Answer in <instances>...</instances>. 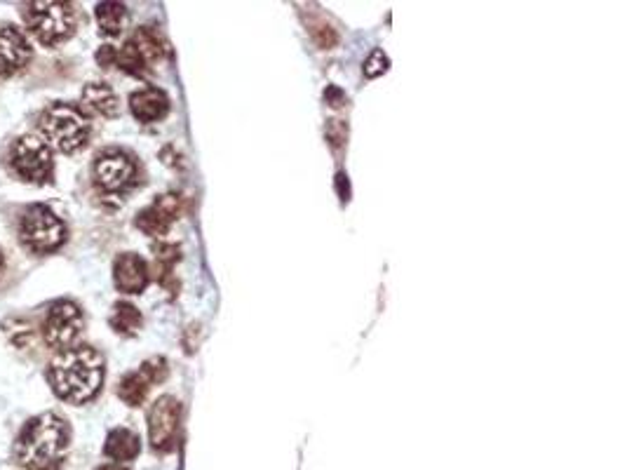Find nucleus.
Here are the masks:
<instances>
[{"label": "nucleus", "mask_w": 627, "mask_h": 470, "mask_svg": "<svg viewBox=\"0 0 627 470\" xmlns=\"http://www.w3.org/2000/svg\"><path fill=\"white\" fill-rule=\"evenodd\" d=\"M106 362L97 348L73 346L59 351L47 367V381L59 400L85 405L94 400L104 386Z\"/></svg>", "instance_id": "1"}, {"label": "nucleus", "mask_w": 627, "mask_h": 470, "mask_svg": "<svg viewBox=\"0 0 627 470\" xmlns=\"http://www.w3.org/2000/svg\"><path fill=\"white\" fill-rule=\"evenodd\" d=\"M71 447V426L64 416L45 412L26 421L15 440V461L24 470H59Z\"/></svg>", "instance_id": "2"}, {"label": "nucleus", "mask_w": 627, "mask_h": 470, "mask_svg": "<svg viewBox=\"0 0 627 470\" xmlns=\"http://www.w3.org/2000/svg\"><path fill=\"white\" fill-rule=\"evenodd\" d=\"M43 139L50 144V149H57L62 153H76L85 149L90 141L92 125L83 109L69 102H55L40 113L38 120Z\"/></svg>", "instance_id": "3"}, {"label": "nucleus", "mask_w": 627, "mask_h": 470, "mask_svg": "<svg viewBox=\"0 0 627 470\" xmlns=\"http://www.w3.org/2000/svg\"><path fill=\"white\" fill-rule=\"evenodd\" d=\"M24 22L40 45L52 47L76 31V8L62 0H33L24 8Z\"/></svg>", "instance_id": "4"}, {"label": "nucleus", "mask_w": 627, "mask_h": 470, "mask_svg": "<svg viewBox=\"0 0 627 470\" xmlns=\"http://www.w3.org/2000/svg\"><path fill=\"white\" fill-rule=\"evenodd\" d=\"M19 235L33 254H52L66 243L69 231L55 210H50L47 205H33L24 212Z\"/></svg>", "instance_id": "5"}, {"label": "nucleus", "mask_w": 627, "mask_h": 470, "mask_svg": "<svg viewBox=\"0 0 627 470\" xmlns=\"http://www.w3.org/2000/svg\"><path fill=\"white\" fill-rule=\"evenodd\" d=\"M10 165L19 179L29 184H47L55 174V153L38 134H24L10 149Z\"/></svg>", "instance_id": "6"}, {"label": "nucleus", "mask_w": 627, "mask_h": 470, "mask_svg": "<svg viewBox=\"0 0 627 470\" xmlns=\"http://www.w3.org/2000/svg\"><path fill=\"white\" fill-rule=\"evenodd\" d=\"M94 184L104 196H123L137 184V163L120 149L101 151L92 167Z\"/></svg>", "instance_id": "7"}, {"label": "nucleus", "mask_w": 627, "mask_h": 470, "mask_svg": "<svg viewBox=\"0 0 627 470\" xmlns=\"http://www.w3.org/2000/svg\"><path fill=\"white\" fill-rule=\"evenodd\" d=\"M85 329V318L78 304L73 301H57L50 306L43 320V339L52 351H66L76 346V341Z\"/></svg>", "instance_id": "8"}, {"label": "nucleus", "mask_w": 627, "mask_h": 470, "mask_svg": "<svg viewBox=\"0 0 627 470\" xmlns=\"http://www.w3.org/2000/svg\"><path fill=\"white\" fill-rule=\"evenodd\" d=\"M181 402L172 395H163L148 409V438L155 452H172L179 438Z\"/></svg>", "instance_id": "9"}, {"label": "nucleus", "mask_w": 627, "mask_h": 470, "mask_svg": "<svg viewBox=\"0 0 627 470\" xmlns=\"http://www.w3.org/2000/svg\"><path fill=\"white\" fill-rule=\"evenodd\" d=\"M167 367L165 358H151L141 365L137 372H130L123 376V381L118 384V395L125 405L139 407L144 405L148 391H151L153 384H160V381L167 379Z\"/></svg>", "instance_id": "10"}, {"label": "nucleus", "mask_w": 627, "mask_h": 470, "mask_svg": "<svg viewBox=\"0 0 627 470\" xmlns=\"http://www.w3.org/2000/svg\"><path fill=\"white\" fill-rule=\"evenodd\" d=\"M33 47L15 24H0V76L19 73L31 62Z\"/></svg>", "instance_id": "11"}, {"label": "nucleus", "mask_w": 627, "mask_h": 470, "mask_svg": "<svg viewBox=\"0 0 627 470\" xmlns=\"http://www.w3.org/2000/svg\"><path fill=\"white\" fill-rule=\"evenodd\" d=\"M179 212H181L179 196L165 193V196H160L153 205H148L146 210H141L137 214V228L146 235H151V238H163V235L170 231L174 221L179 219Z\"/></svg>", "instance_id": "12"}, {"label": "nucleus", "mask_w": 627, "mask_h": 470, "mask_svg": "<svg viewBox=\"0 0 627 470\" xmlns=\"http://www.w3.org/2000/svg\"><path fill=\"white\" fill-rule=\"evenodd\" d=\"M148 278H151V271H148V264L139 254L125 252L120 254L113 264V280H116V287L125 294H139L146 290Z\"/></svg>", "instance_id": "13"}, {"label": "nucleus", "mask_w": 627, "mask_h": 470, "mask_svg": "<svg viewBox=\"0 0 627 470\" xmlns=\"http://www.w3.org/2000/svg\"><path fill=\"white\" fill-rule=\"evenodd\" d=\"M130 111L139 123H158L170 113V97L158 87H144L130 94Z\"/></svg>", "instance_id": "14"}, {"label": "nucleus", "mask_w": 627, "mask_h": 470, "mask_svg": "<svg viewBox=\"0 0 627 470\" xmlns=\"http://www.w3.org/2000/svg\"><path fill=\"white\" fill-rule=\"evenodd\" d=\"M80 102H83L87 111L101 118H116L120 111L116 92L106 83H87L83 87V94H80Z\"/></svg>", "instance_id": "15"}, {"label": "nucleus", "mask_w": 627, "mask_h": 470, "mask_svg": "<svg viewBox=\"0 0 627 470\" xmlns=\"http://www.w3.org/2000/svg\"><path fill=\"white\" fill-rule=\"evenodd\" d=\"M141 452V440L139 435L130 431V428H116L109 433L104 445V454L113 459V463H127L137 459Z\"/></svg>", "instance_id": "16"}, {"label": "nucleus", "mask_w": 627, "mask_h": 470, "mask_svg": "<svg viewBox=\"0 0 627 470\" xmlns=\"http://www.w3.org/2000/svg\"><path fill=\"white\" fill-rule=\"evenodd\" d=\"M94 15H97L101 33H106V36H118L125 29L127 8L123 3H111V0L109 3H99Z\"/></svg>", "instance_id": "17"}, {"label": "nucleus", "mask_w": 627, "mask_h": 470, "mask_svg": "<svg viewBox=\"0 0 627 470\" xmlns=\"http://www.w3.org/2000/svg\"><path fill=\"white\" fill-rule=\"evenodd\" d=\"M130 43H132L134 47H137L139 55L146 59L148 66H151L153 62H158V59L165 55V43H163V38L158 36V31L148 29V26H144V29L134 31V36L130 38Z\"/></svg>", "instance_id": "18"}, {"label": "nucleus", "mask_w": 627, "mask_h": 470, "mask_svg": "<svg viewBox=\"0 0 627 470\" xmlns=\"http://www.w3.org/2000/svg\"><path fill=\"white\" fill-rule=\"evenodd\" d=\"M111 327L116 329L123 337H134L141 327V313L137 306L127 304V301H120V304L113 306L111 315Z\"/></svg>", "instance_id": "19"}, {"label": "nucleus", "mask_w": 627, "mask_h": 470, "mask_svg": "<svg viewBox=\"0 0 627 470\" xmlns=\"http://www.w3.org/2000/svg\"><path fill=\"white\" fill-rule=\"evenodd\" d=\"M116 64L125 73H130V76H146V71H148L146 59L139 55V50L130 43V40H127V43L118 50Z\"/></svg>", "instance_id": "20"}, {"label": "nucleus", "mask_w": 627, "mask_h": 470, "mask_svg": "<svg viewBox=\"0 0 627 470\" xmlns=\"http://www.w3.org/2000/svg\"><path fill=\"white\" fill-rule=\"evenodd\" d=\"M308 31L322 50H332V47L339 43V33H336L334 26L329 24L322 15H315L313 19H308Z\"/></svg>", "instance_id": "21"}, {"label": "nucleus", "mask_w": 627, "mask_h": 470, "mask_svg": "<svg viewBox=\"0 0 627 470\" xmlns=\"http://www.w3.org/2000/svg\"><path fill=\"white\" fill-rule=\"evenodd\" d=\"M155 252V271L160 273V280L167 282L172 275L174 264L179 261V247L170 243H158L153 247Z\"/></svg>", "instance_id": "22"}, {"label": "nucleus", "mask_w": 627, "mask_h": 470, "mask_svg": "<svg viewBox=\"0 0 627 470\" xmlns=\"http://www.w3.org/2000/svg\"><path fill=\"white\" fill-rule=\"evenodd\" d=\"M388 64H390V59L383 55V50H374L367 62H364V76L367 78L381 76V73L388 71Z\"/></svg>", "instance_id": "23"}, {"label": "nucleus", "mask_w": 627, "mask_h": 470, "mask_svg": "<svg viewBox=\"0 0 627 470\" xmlns=\"http://www.w3.org/2000/svg\"><path fill=\"white\" fill-rule=\"evenodd\" d=\"M116 55L118 50L113 45H101V50L97 52V62L104 66V69H111L113 64H116Z\"/></svg>", "instance_id": "24"}, {"label": "nucleus", "mask_w": 627, "mask_h": 470, "mask_svg": "<svg viewBox=\"0 0 627 470\" xmlns=\"http://www.w3.org/2000/svg\"><path fill=\"white\" fill-rule=\"evenodd\" d=\"M325 99L329 106H334V109H339V106L346 104V97H343V92L339 90V87H329V90L325 92Z\"/></svg>", "instance_id": "25"}, {"label": "nucleus", "mask_w": 627, "mask_h": 470, "mask_svg": "<svg viewBox=\"0 0 627 470\" xmlns=\"http://www.w3.org/2000/svg\"><path fill=\"white\" fill-rule=\"evenodd\" d=\"M97 470H130V468L123 466V463H104V466H99Z\"/></svg>", "instance_id": "26"}, {"label": "nucleus", "mask_w": 627, "mask_h": 470, "mask_svg": "<svg viewBox=\"0 0 627 470\" xmlns=\"http://www.w3.org/2000/svg\"><path fill=\"white\" fill-rule=\"evenodd\" d=\"M3 266H5V259H3V252H0V273H3Z\"/></svg>", "instance_id": "27"}]
</instances>
